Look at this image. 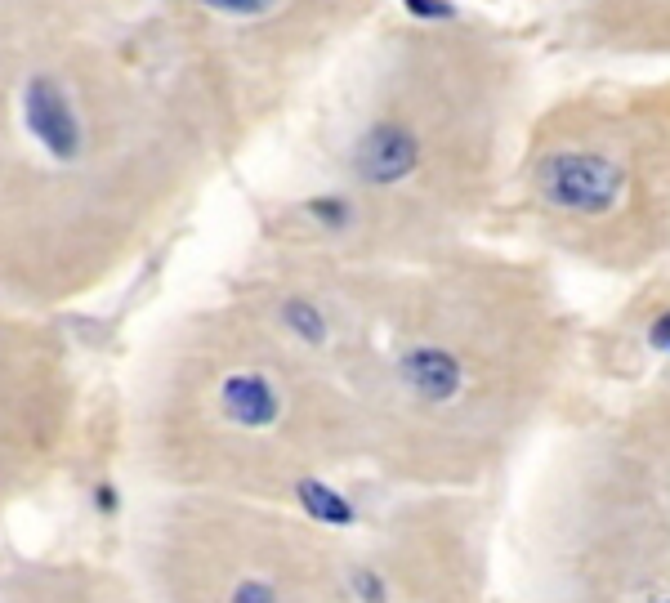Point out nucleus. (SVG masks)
I'll list each match as a JSON object with an SVG mask.
<instances>
[{
    "instance_id": "1",
    "label": "nucleus",
    "mask_w": 670,
    "mask_h": 603,
    "mask_svg": "<svg viewBox=\"0 0 670 603\" xmlns=\"http://www.w3.org/2000/svg\"><path fill=\"white\" fill-rule=\"evenodd\" d=\"M536 188L554 210L608 215L626 193V170L603 152H550L536 166Z\"/></svg>"
},
{
    "instance_id": "2",
    "label": "nucleus",
    "mask_w": 670,
    "mask_h": 603,
    "mask_svg": "<svg viewBox=\"0 0 670 603\" xmlns=\"http://www.w3.org/2000/svg\"><path fill=\"white\" fill-rule=\"evenodd\" d=\"M23 121L36 139L45 143V152L59 161H72L81 152V126L72 117V103L50 76H36L23 90Z\"/></svg>"
},
{
    "instance_id": "3",
    "label": "nucleus",
    "mask_w": 670,
    "mask_h": 603,
    "mask_svg": "<svg viewBox=\"0 0 670 603\" xmlns=\"http://www.w3.org/2000/svg\"><path fill=\"white\" fill-rule=\"evenodd\" d=\"M416 166H420V139L407 126H394V121L367 130L358 152H353V170H358L367 184H398V179H407Z\"/></svg>"
},
{
    "instance_id": "4",
    "label": "nucleus",
    "mask_w": 670,
    "mask_h": 603,
    "mask_svg": "<svg viewBox=\"0 0 670 603\" xmlns=\"http://www.w3.org/2000/svg\"><path fill=\"white\" fill-rule=\"evenodd\" d=\"M398 376L416 398L452 402L456 394H461L465 371H461V362H456V353L434 349V344H420V349H411L407 358L398 362Z\"/></svg>"
},
{
    "instance_id": "5",
    "label": "nucleus",
    "mask_w": 670,
    "mask_h": 603,
    "mask_svg": "<svg viewBox=\"0 0 670 603\" xmlns=\"http://www.w3.org/2000/svg\"><path fill=\"white\" fill-rule=\"evenodd\" d=\"M219 407H224V416L233 420V425H242V429H268L277 420V411H282V398H277V389L268 385L264 376L242 371V376H228L224 380V389H219Z\"/></svg>"
},
{
    "instance_id": "6",
    "label": "nucleus",
    "mask_w": 670,
    "mask_h": 603,
    "mask_svg": "<svg viewBox=\"0 0 670 603\" xmlns=\"http://www.w3.org/2000/svg\"><path fill=\"white\" fill-rule=\"evenodd\" d=\"M295 492H300L304 510H309L318 523H331V528H349V523H353V505L344 501L340 492H331L327 483H313V478H304Z\"/></svg>"
},
{
    "instance_id": "7",
    "label": "nucleus",
    "mask_w": 670,
    "mask_h": 603,
    "mask_svg": "<svg viewBox=\"0 0 670 603\" xmlns=\"http://www.w3.org/2000/svg\"><path fill=\"white\" fill-rule=\"evenodd\" d=\"M282 322L291 327L300 340H309V344H322L327 340V322H322V313L313 309L309 300H286L282 304Z\"/></svg>"
},
{
    "instance_id": "8",
    "label": "nucleus",
    "mask_w": 670,
    "mask_h": 603,
    "mask_svg": "<svg viewBox=\"0 0 670 603\" xmlns=\"http://www.w3.org/2000/svg\"><path fill=\"white\" fill-rule=\"evenodd\" d=\"M309 215L322 219L327 228H344L349 224V201L344 197H318V201H309Z\"/></svg>"
},
{
    "instance_id": "9",
    "label": "nucleus",
    "mask_w": 670,
    "mask_h": 603,
    "mask_svg": "<svg viewBox=\"0 0 670 603\" xmlns=\"http://www.w3.org/2000/svg\"><path fill=\"white\" fill-rule=\"evenodd\" d=\"M197 5L215 9V14H228V18H255L264 9H273V0H197Z\"/></svg>"
},
{
    "instance_id": "10",
    "label": "nucleus",
    "mask_w": 670,
    "mask_h": 603,
    "mask_svg": "<svg viewBox=\"0 0 670 603\" xmlns=\"http://www.w3.org/2000/svg\"><path fill=\"white\" fill-rule=\"evenodd\" d=\"M353 590H358V599H362V603H385V581H380L371 568L353 572Z\"/></svg>"
},
{
    "instance_id": "11",
    "label": "nucleus",
    "mask_w": 670,
    "mask_h": 603,
    "mask_svg": "<svg viewBox=\"0 0 670 603\" xmlns=\"http://www.w3.org/2000/svg\"><path fill=\"white\" fill-rule=\"evenodd\" d=\"M402 5H407L416 18H429V23H438V18H452V14H456L447 0H402Z\"/></svg>"
},
{
    "instance_id": "12",
    "label": "nucleus",
    "mask_w": 670,
    "mask_h": 603,
    "mask_svg": "<svg viewBox=\"0 0 670 603\" xmlns=\"http://www.w3.org/2000/svg\"><path fill=\"white\" fill-rule=\"evenodd\" d=\"M233 603H277V595L264 581H242V586L233 590Z\"/></svg>"
},
{
    "instance_id": "13",
    "label": "nucleus",
    "mask_w": 670,
    "mask_h": 603,
    "mask_svg": "<svg viewBox=\"0 0 670 603\" xmlns=\"http://www.w3.org/2000/svg\"><path fill=\"white\" fill-rule=\"evenodd\" d=\"M648 344H653V349H662V353H670V313H662V318L653 322V331H648Z\"/></svg>"
},
{
    "instance_id": "14",
    "label": "nucleus",
    "mask_w": 670,
    "mask_h": 603,
    "mask_svg": "<svg viewBox=\"0 0 670 603\" xmlns=\"http://www.w3.org/2000/svg\"><path fill=\"white\" fill-rule=\"evenodd\" d=\"M94 501H99V510H103V514L117 510V492H112V487H99V492H94Z\"/></svg>"
}]
</instances>
